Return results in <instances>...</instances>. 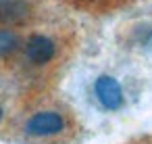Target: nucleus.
I'll list each match as a JSON object with an SVG mask.
<instances>
[{
	"mask_svg": "<svg viewBox=\"0 0 152 144\" xmlns=\"http://www.w3.org/2000/svg\"><path fill=\"white\" fill-rule=\"evenodd\" d=\"M75 48V32L56 21L25 32L9 73L21 100L46 94L48 84L63 71Z\"/></svg>",
	"mask_w": 152,
	"mask_h": 144,
	"instance_id": "obj_1",
	"label": "nucleus"
},
{
	"mask_svg": "<svg viewBox=\"0 0 152 144\" xmlns=\"http://www.w3.org/2000/svg\"><path fill=\"white\" fill-rule=\"evenodd\" d=\"M81 123L75 111L48 94L19 102L0 138L17 144H71L79 138Z\"/></svg>",
	"mask_w": 152,
	"mask_h": 144,
	"instance_id": "obj_2",
	"label": "nucleus"
},
{
	"mask_svg": "<svg viewBox=\"0 0 152 144\" xmlns=\"http://www.w3.org/2000/svg\"><path fill=\"white\" fill-rule=\"evenodd\" d=\"M127 144H152V136H146V138H140V140H133Z\"/></svg>",
	"mask_w": 152,
	"mask_h": 144,
	"instance_id": "obj_8",
	"label": "nucleus"
},
{
	"mask_svg": "<svg viewBox=\"0 0 152 144\" xmlns=\"http://www.w3.org/2000/svg\"><path fill=\"white\" fill-rule=\"evenodd\" d=\"M61 2H65L77 11L90 13V15H108V13L127 9V7L140 2V0H61Z\"/></svg>",
	"mask_w": 152,
	"mask_h": 144,
	"instance_id": "obj_5",
	"label": "nucleus"
},
{
	"mask_svg": "<svg viewBox=\"0 0 152 144\" xmlns=\"http://www.w3.org/2000/svg\"><path fill=\"white\" fill-rule=\"evenodd\" d=\"M125 44L129 48H135V50L152 48V25L146 23V21L133 23L125 34Z\"/></svg>",
	"mask_w": 152,
	"mask_h": 144,
	"instance_id": "obj_6",
	"label": "nucleus"
},
{
	"mask_svg": "<svg viewBox=\"0 0 152 144\" xmlns=\"http://www.w3.org/2000/svg\"><path fill=\"white\" fill-rule=\"evenodd\" d=\"M15 98L21 102V96L17 92V88L9 79H0V132H2V127L7 125V121L15 113V111H11V102Z\"/></svg>",
	"mask_w": 152,
	"mask_h": 144,
	"instance_id": "obj_7",
	"label": "nucleus"
},
{
	"mask_svg": "<svg viewBox=\"0 0 152 144\" xmlns=\"http://www.w3.org/2000/svg\"><path fill=\"white\" fill-rule=\"evenodd\" d=\"M54 21L52 0H0V27L31 29Z\"/></svg>",
	"mask_w": 152,
	"mask_h": 144,
	"instance_id": "obj_4",
	"label": "nucleus"
},
{
	"mask_svg": "<svg viewBox=\"0 0 152 144\" xmlns=\"http://www.w3.org/2000/svg\"><path fill=\"white\" fill-rule=\"evenodd\" d=\"M88 98L96 111L106 115H119L131 102L129 82L113 69L96 71L88 79Z\"/></svg>",
	"mask_w": 152,
	"mask_h": 144,
	"instance_id": "obj_3",
	"label": "nucleus"
}]
</instances>
